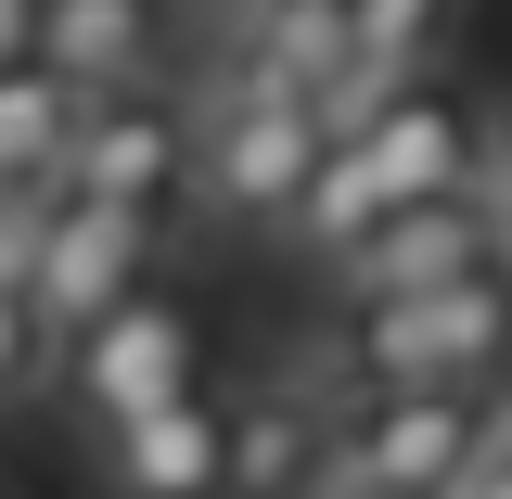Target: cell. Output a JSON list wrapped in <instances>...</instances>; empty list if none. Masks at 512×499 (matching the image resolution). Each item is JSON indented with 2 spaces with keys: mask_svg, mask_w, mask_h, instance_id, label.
<instances>
[{
  "mask_svg": "<svg viewBox=\"0 0 512 499\" xmlns=\"http://www.w3.org/2000/svg\"><path fill=\"white\" fill-rule=\"evenodd\" d=\"M487 205H500V244H512V116L487 128Z\"/></svg>",
  "mask_w": 512,
  "mask_h": 499,
  "instance_id": "obj_19",
  "label": "cell"
},
{
  "mask_svg": "<svg viewBox=\"0 0 512 499\" xmlns=\"http://www.w3.org/2000/svg\"><path fill=\"white\" fill-rule=\"evenodd\" d=\"M39 64H64L77 90L154 77V0H52L39 13Z\"/></svg>",
  "mask_w": 512,
  "mask_h": 499,
  "instance_id": "obj_11",
  "label": "cell"
},
{
  "mask_svg": "<svg viewBox=\"0 0 512 499\" xmlns=\"http://www.w3.org/2000/svg\"><path fill=\"white\" fill-rule=\"evenodd\" d=\"M384 205H397V192L372 180V154H359V141L333 128V141H320V167H308V192H295V218H282V231H295V244H308L320 269H346V256H359V244H372V231H384Z\"/></svg>",
  "mask_w": 512,
  "mask_h": 499,
  "instance_id": "obj_12",
  "label": "cell"
},
{
  "mask_svg": "<svg viewBox=\"0 0 512 499\" xmlns=\"http://www.w3.org/2000/svg\"><path fill=\"white\" fill-rule=\"evenodd\" d=\"M244 26H256L244 39L256 77H282V90H333L346 77V0H256Z\"/></svg>",
  "mask_w": 512,
  "mask_h": 499,
  "instance_id": "obj_14",
  "label": "cell"
},
{
  "mask_svg": "<svg viewBox=\"0 0 512 499\" xmlns=\"http://www.w3.org/2000/svg\"><path fill=\"white\" fill-rule=\"evenodd\" d=\"M218 487H231V410L205 384L103 423V499H218Z\"/></svg>",
  "mask_w": 512,
  "mask_h": 499,
  "instance_id": "obj_6",
  "label": "cell"
},
{
  "mask_svg": "<svg viewBox=\"0 0 512 499\" xmlns=\"http://www.w3.org/2000/svg\"><path fill=\"white\" fill-rule=\"evenodd\" d=\"M39 372H52V320H39V295H26V282H0V410H26V397H39Z\"/></svg>",
  "mask_w": 512,
  "mask_h": 499,
  "instance_id": "obj_15",
  "label": "cell"
},
{
  "mask_svg": "<svg viewBox=\"0 0 512 499\" xmlns=\"http://www.w3.org/2000/svg\"><path fill=\"white\" fill-rule=\"evenodd\" d=\"M474 448H487V397H474V384H372L359 423H346V461H372L384 487H423V499H436Z\"/></svg>",
  "mask_w": 512,
  "mask_h": 499,
  "instance_id": "obj_8",
  "label": "cell"
},
{
  "mask_svg": "<svg viewBox=\"0 0 512 499\" xmlns=\"http://www.w3.org/2000/svg\"><path fill=\"white\" fill-rule=\"evenodd\" d=\"M231 13H256V0H231Z\"/></svg>",
  "mask_w": 512,
  "mask_h": 499,
  "instance_id": "obj_20",
  "label": "cell"
},
{
  "mask_svg": "<svg viewBox=\"0 0 512 499\" xmlns=\"http://www.w3.org/2000/svg\"><path fill=\"white\" fill-rule=\"evenodd\" d=\"M77 77L64 64H13L0 77V180H64V141H77Z\"/></svg>",
  "mask_w": 512,
  "mask_h": 499,
  "instance_id": "obj_13",
  "label": "cell"
},
{
  "mask_svg": "<svg viewBox=\"0 0 512 499\" xmlns=\"http://www.w3.org/2000/svg\"><path fill=\"white\" fill-rule=\"evenodd\" d=\"M308 499H423V487H384L372 461H346V448H333V474H320V487H308Z\"/></svg>",
  "mask_w": 512,
  "mask_h": 499,
  "instance_id": "obj_17",
  "label": "cell"
},
{
  "mask_svg": "<svg viewBox=\"0 0 512 499\" xmlns=\"http://www.w3.org/2000/svg\"><path fill=\"white\" fill-rule=\"evenodd\" d=\"M192 180V116L167 90H90L77 103V141H64V192H116V205H167Z\"/></svg>",
  "mask_w": 512,
  "mask_h": 499,
  "instance_id": "obj_5",
  "label": "cell"
},
{
  "mask_svg": "<svg viewBox=\"0 0 512 499\" xmlns=\"http://www.w3.org/2000/svg\"><path fill=\"white\" fill-rule=\"evenodd\" d=\"M52 372H64V397L90 410V436H103V423H128V410H154V397L192 384V308L141 282V295H116L77 346H52Z\"/></svg>",
  "mask_w": 512,
  "mask_h": 499,
  "instance_id": "obj_4",
  "label": "cell"
},
{
  "mask_svg": "<svg viewBox=\"0 0 512 499\" xmlns=\"http://www.w3.org/2000/svg\"><path fill=\"white\" fill-rule=\"evenodd\" d=\"M436 499H512V448H474V461H461Z\"/></svg>",
  "mask_w": 512,
  "mask_h": 499,
  "instance_id": "obj_16",
  "label": "cell"
},
{
  "mask_svg": "<svg viewBox=\"0 0 512 499\" xmlns=\"http://www.w3.org/2000/svg\"><path fill=\"white\" fill-rule=\"evenodd\" d=\"M487 256H512L500 205H487V192H423V205H384V231L346 256L333 282H346V295H436V282L487 269Z\"/></svg>",
  "mask_w": 512,
  "mask_h": 499,
  "instance_id": "obj_7",
  "label": "cell"
},
{
  "mask_svg": "<svg viewBox=\"0 0 512 499\" xmlns=\"http://www.w3.org/2000/svg\"><path fill=\"white\" fill-rule=\"evenodd\" d=\"M39 13H52V0H0V77L39 64Z\"/></svg>",
  "mask_w": 512,
  "mask_h": 499,
  "instance_id": "obj_18",
  "label": "cell"
},
{
  "mask_svg": "<svg viewBox=\"0 0 512 499\" xmlns=\"http://www.w3.org/2000/svg\"><path fill=\"white\" fill-rule=\"evenodd\" d=\"M333 448H346V423H320V397L256 384V397H231V487L218 499H308L333 474Z\"/></svg>",
  "mask_w": 512,
  "mask_h": 499,
  "instance_id": "obj_10",
  "label": "cell"
},
{
  "mask_svg": "<svg viewBox=\"0 0 512 499\" xmlns=\"http://www.w3.org/2000/svg\"><path fill=\"white\" fill-rule=\"evenodd\" d=\"M320 141H333V116H320V90H282V77H231L218 90V116H205V218H295V192H308Z\"/></svg>",
  "mask_w": 512,
  "mask_h": 499,
  "instance_id": "obj_2",
  "label": "cell"
},
{
  "mask_svg": "<svg viewBox=\"0 0 512 499\" xmlns=\"http://www.w3.org/2000/svg\"><path fill=\"white\" fill-rule=\"evenodd\" d=\"M346 372H359V397L372 384H474V397H500L512 384V282H500V256L436 282V295H346Z\"/></svg>",
  "mask_w": 512,
  "mask_h": 499,
  "instance_id": "obj_1",
  "label": "cell"
},
{
  "mask_svg": "<svg viewBox=\"0 0 512 499\" xmlns=\"http://www.w3.org/2000/svg\"><path fill=\"white\" fill-rule=\"evenodd\" d=\"M154 282V205H116V192H52V231H39V269L26 295L52 320V346H77L90 320Z\"/></svg>",
  "mask_w": 512,
  "mask_h": 499,
  "instance_id": "obj_3",
  "label": "cell"
},
{
  "mask_svg": "<svg viewBox=\"0 0 512 499\" xmlns=\"http://www.w3.org/2000/svg\"><path fill=\"white\" fill-rule=\"evenodd\" d=\"M346 141L372 154V180L397 192V205H423V192H474V180H487V128L461 116V103H448L436 77L384 90V103H372L359 128H346Z\"/></svg>",
  "mask_w": 512,
  "mask_h": 499,
  "instance_id": "obj_9",
  "label": "cell"
}]
</instances>
